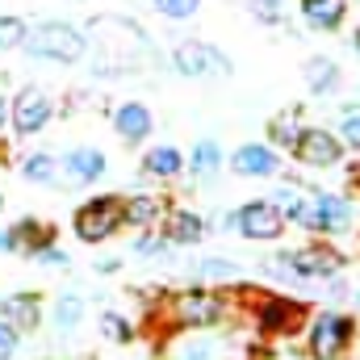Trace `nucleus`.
Wrapping results in <instances>:
<instances>
[{
  "mask_svg": "<svg viewBox=\"0 0 360 360\" xmlns=\"http://www.w3.org/2000/svg\"><path fill=\"white\" fill-rule=\"evenodd\" d=\"M21 51H30L34 59H46V63H80L89 55V38H84L80 25H72L63 17H51V21L30 25Z\"/></svg>",
  "mask_w": 360,
  "mask_h": 360,
  "instance_id": "f257e3e1",
  "label": "nucleus"
},
{
  "mask_svg": "<svg viewBox=\"0 0 360 360\" xmlns=\"http://www.w3.org/2000/svg\"><path fill=\"white\" fill-rule=\"evenodd\" d=\"M126 222V201L122 197H92L84 201L80 210H76V218H72V226H76V239H84V243H105V239H113V231Z\"/></svg>",
  "mask_w": 360,
  "mask_h": 360,
  "instance_id": "f03ea898",
  "label": "nucleus"
},
{
  "mask_svg": "<svg viewBox=\"0 0 360 360\" xmlns=\"http://www.w3.org/2000/svg\"><path fill=\"white\" fill-rule=\"evenodd\" d=\"M226 226H235L243 239H252V243H272V239H281V231H285V218H281V205L272 201V197H252V201H243L235 214H226Z\"/></svg>",
  "mask_w": 360,
  "mask_h": 360,
  "instance_id": "7ed1b4c3",
  "label": "nucleus"
},
{
  "mask_svg": "<svg viewBox=\"0 0 360 360\" xmlns=\"http://www.w3.org/2000/svg\"><path fill=\"white\" fill-rule=\"evenodd\" d=\"M172 68L188 80H218V76L235 72V63L214 42H197V38H184V42L172 46Z\"/></svg>",
  "mask_w": 360,
  "mask_h": 360,
  "instance_id": "20e7f679",
  "label": "nucleus"
},
{
  "mask_svg": "<svg viewBox=\"0 0 360 360\" xmlns=\"http://www.w3.org/2000/svg\"><path fill=\"white\" fill-rule=\"evenodd\" d=\"M352 335H356V323H352L348 314H340V310H323V314L314 319L306 344H310V356L314 360H340L344 352H348Z\"/></svg>",
  "mask_w": 360,
  "mask_h": 360,
  "instance_id": "39448f33",
  "label": "nucleus"
},
{
  "mask_svg": "<svg viewBox=\"0 0 360 360\" xmlns=\"http://www.w3.org/2000/svg\"><path fill=\"white\" fill-rule=\"evenodd\" d=\"M289 151H293V160L306 164V168H335L348 147H344V139L331 134L327 126H302V134L293 139Z\"/></svg>",
  "mask_w": 360,
  "mask_h": 360,
  "instance_id": "423d86ee",
  "label": "nucleus"
},
{
  "mask_svg": "<svg viewBox=\"0 0 360 360\" xmlns=\"http://www.w3.org/2000/svg\"><path fill=\"white\" fill-rule=\"evenodd\" d=\"M281 269H289V276L319 281V276H335V272H344V256H340L331 243H310V248L285 252V256H281Z\"/></svg>",
  "mask_w": 360,
  "mask_h": 360,
  "instance_id": "0eeeda50",
  "label": "nucleus"
},
{
  "mask_svg": "<svg viewBox=\"0 0 360 360\" xmlns=\"http://www.w3.org/2000/svg\"><path fill=\"white\" fill-rule=\"evenodd\" d=\"M172 319L180 327H214L226 319V297H218L210 289H188L172 302Z\"/></svg>",
  "mask_w": 360,
  "mask_h": 360,
  "instance_id": "6e6552de",
  "label": "nucleus"
},
{
  "mask_svg": "<svg viewBox=\"0 0 360 360\" xmlns=\"http://www.w3.org/2000/svg\"><path fill=\"white\" fill-rule=\"evenodd\" d=\"M51 113H55V101L42 89H21L8 101V117H13V130H17L21 139L38 134V130L51 122Z\"/></svg>",
  "mask_w": 360,
  "mask_h": 360,
  "instance_id": "1a4fd4ad",
  "label": "nucleus"
},
{
  "mask_svg": "<svg viewBox=\"0 0 360 360\" xmlns=\"http://www.w3.org/2000/svg\"><path fill=\"white\" fill-rule=\"evenodd\" d=\"M352 226V205L335 193H314L310 197V231L319 235H344Z\"/></svg>",
  "mask_w": 360,
  "mask_h": 360,
  "instance_id": "9d476101",
  "label": "nucleus"
},
{
  "mask_svg": "<svg viewBox=\"0 0 360 360\" xmlns=\"http://www.w3.org/2000/svg\"><path fill=\"white\" fill-rule=\"evenodd\" d=\"M302 319H306V306H302V302L269 297V293L256 302V323H260V331H264V335H285V331H293Z\"/></svg>",
  "mask_w": 360,
  "mask_h": 360,
  "instance_id": "9b49d317",
  "label": "nucleus"
},
{
  "mask_svg": "<svg viewBox=\"0 0 360 360\" xmlns=\"http://www.w3.org/2000/svg\"><path fill=\"white\" fill-rule=\"evenodd\" d=\"M231 168H235L239 176H248V180L276 176V172H281V151H276L272 143H243V147H235Z\"/></svg>",
  "mask_w": 360,
  "mask_h": 360,
  "instance_id": "f8f14e48",
  "label": "nucleus"
},
{
  "mask_svg": "<svg viewBox=\"0 0 360 360\" xmlns=\"http://www.w3.org/2000/svg\"><path fill=\"white\" fill-rule=\"evenodd\" d=\"M113 130H117V139L122 143H143V139H151V130H155V117H151V109L143 105V101H126V105H117L113 109Z\"/></svg>",
  "mask_w": 360,
  "mask_h": 360,
  "instance_id": "ddd939ff",
  "label": "nucleus"
},
{
  "mask_svg": "<svg viewBox=\"0 0 360 360\" xmlns=\"http://www.w3.org/2000/svg\"><path fill=\"white\" fill-rule=\"evenodd\" d=\"M348 0H297V13H302V21L310 25V30H319V34H335L344 21H348Z\"/></svg>",
  "mask_w": 360,
  "mask_h": 360,
  "instance_id": "4468645a",
  "label": "nucleus"
},
{
  "mask_svg": "<svg viewBox=\"0 0 360 360\" xmlns=\"http://www.w3.org/2000/svg\"><path fill=\"white\" fill-rule=\"evenodd\" d=\"M105 155L96 151V147H76V151H68L63 155V172L76 180V184H92V180L105 176Z\"/></svg>",
  "mask_w": 360,
  "mask_h": 360,
  "instance_id": "2eb2a0df",
  "label": "nucleus"
},
{
  "mask_svg": "<svg viewBox=\"0 0 360 360\" xmlns=\"http://www.w3.org/2000/svg\"><path fill=\"white\" fill-rule=\"evenodd\" d=\"M201 235H205V218L197 214V210H184L176 205L172 214H168V239L180 243V248H193V243H201Z\"/></svg>",
  "mask_w": 360,
  "mask_h": 360,
  "instance_id": "dca6fc26",
  "label": "nucleus"
},
{
  "mask_svg": "<svg viewBox=\"0 0 360 360\" xmlns=\"http://www.w3.org/2000/svg\"><path fill=\"white\" fill-rule=\"evenodd\" d=\"M180 172H184V155H180L172 143H164V147H151V151L143 155V176L176 180Z\"/></svg>",
  "mask_w": 360,
  "mask_h": 360,
  "instance_id": "f3484780",
  "label": "nucleus"
},
{
  "mask_svg": "<svg viewBox=\"0 0 360 360\" xmlns=\"http://www.w3.org/2000/svg\"><path fill=\"white\" fill-rule=\"evenodd\" d=\"M340 63L335 59H327V55H314V59H306V89L314 92V96H331V92L340 89Z\"/></svg>",
  "mask_w": 360,
  "mask_h": 360,
  "instance_id": "a211bd4d",
  "label": "nucleus"
},
{
  "mask_svg": "<svg viewBox=\"0 0 360 360\" xmlns=\"http://www.w3.org/2000/svg\"><path fill=\"white\" fill-rule=\"evenodd\" d=\"M302 134V105H285L281 113L269 117V143L281 151V147H293V139Z\"/></svg>",
  "mask_w": 360,
  "mask_h": 360,
  "instance_id": "6ab92c4d",
  "label": "nucleus"
},
{
  "mask_svg": "<svg viewBox=\"0 0 360 360\" xmlns=\"http://www.w3.org/2000/svg\"><path fill=\"white\" fill-rule=\"evenodd\" d=\"M0 319H4L8 327H17V331H25V327H38V297H34V293L4 297V302H0Z\"/></svg>",
  "mask_w": 360,
  "mask_h": 360,
  "instance_id": "aec40b11",
  "label": "nucleus"
},
{
  "mask_svg": "<svg viewBox=\"0 0 360 360\" xmlns=\"http://www.w3.org/2000/svg\"><path fill=\"white\" fill-rule=\"evenodd\" d=\"M160 218H164V201H160V197L143 193V197H130V201H126V222H130V226H143V231H147V226H155Z\"/></svg>",
  "mask_w": 360,
  "mask_h": 360,
  "instance_id": "412c9836",
  "label": "nucleus"
},
{
  "mask_svg": "<svg viewBox=\"0 0 360 360\" xmlns=\"http://www.w3.org/2000/svg\"><path fill=\"white\" fill-rule=\"evenodd\" d=\"M272 201L281 205V218H285V222L310 231V197H302V193H293V188H281Z\"/></svg>",
  "mask_w": 360,
  "mask_h": 360,
  "instance_id": "4be33fe9",
  "label": "nucleus"
},
{
  "mask_svg": "<svg viewBox=\"0 0 360 360\" xmlns=\"http://www.w3.org/2000/svg\"><path fill=\"white\" fill-rule=\"evenodd\" d=\"M188 168H193L197 176H214V172L222 168V147H218L214 139H201V143L193 147V155H188Z\"/></svg>",
  "mask_w": 360,
  "mask_h": 360,
  "instance_id": "5701e85b",
  "label": "nucleus"
},
{
  "mask_svg": "<svg viewBox=\"0 0 360 360\" xmlns=\"http://www.w3.org/2000/svg\"><path fill=\"white\" fill-rule=\"evenodd\" d=\"M25 34H30V25H25V17H0V51H17L21 42H25Z\"/></svg>",
  "mask_w": 360,
  "mask_h": 360,
  "instance_id": "b1692460",
  "label": "nucleus"
},
{
  "mask_svg": "<svg viewBox=\"0 0 360 360\" xmlns=\"http://www.w3.org/2000/svg\"><path fill=\"white\" fill-rule=\"evenodd\" d=\"M21 172H25V180H34V184H55L59 164H55L51 155H30V160L21 164Z\"/></svg>",
  "mask_w": 360,
  "mask_h": 360,
  "instance_id": "393cba45",
  "label": "nucleus"
},
{
  "mask_svg": "<svg viewBox=\"0 0 360 360\" xmlns=\"http://www.w3.org/2000/svg\"><path fill=\"white\" fill-rule=\"evenodd\" d=\"M197 276H201V281H235V276H239V264H235V260H218V256H210V260L197 264Z\"/></svg>",
  "mask_w": 360,
  "mask_h": 360,
  "instance_id": "a878e982",
  "label": "nucleus"
},
{
  "mask_svg": "<svg viewBox=\"0 0 360 360\" xmlns=\"http://www.w3.org/2000/svg\"><path fill=\"white\" fill-rule=\"evenodd\" d=\"M151 4H155V13L168 17V21H188V17H197V8H201V0H151Z\"/></svg>",
  "mask_w": 360,
  "mask_h": 360,
  "instance_id": "bb28decb",
  "label": "nucleus"
},
{
  "mask_svg": "<svg viewBox=\"0 0 360 360\" xmlns=\"http://www.w3.org/2000/svg\"><path fill=\"white\" fill-rule=\"evenodd\" d=\"M248 13L264 25H281L285 21V0H248Z\"/></svg>",
  "mask_w": 360,
  "mask_h": 360,
  "instance_id": "cd10ccee",
  "label": "nucleus"
},
{
  "mask_svg": "<svg viewBox=\"0 0 360 360\" xmlns=\"http://www.w3.org/2000/svg\"><path fill=\"white\" fill-rule=\"evenodd\" d=\"M340 139H344V147H352V151H360V109H344V122H340V130H335Z\"/></svg>",
  "mask_w": 360,
  "mask_h": 360,
  "instance_id": "c85d7f7f",
  "label": "nucleus"
},
{
  "mask_svg": "<svg viewBox=\"0 0 360 360\" xmlns=\"http://www.w3.org/2000/svg\"><path fill=\"white\" fill-rule=\"evenodd\" d=\"M172 356L176 360H210L214 356V344L210 340H184V344L172 348Z\"/></svg>",
  "mask_w": 360,
  "mask_h": 360,
  "instance_id": "c756f323",
  "label": "nucleus"
},
{
  "mask_svg": "<svg viewBox=\"0 0 360 360\" xmlns=\"http://www.w3.org/2000/svg\"><path fill=\"white\" fill-rule=\"evenodd\" d=\"M101 331H105L113 344H130V323H126L122 314H113V310H109V314H101Z\"/></svg>",
  "mask_w": 360,
  "mask_h": 360,
  "instance_id": "7c9ffc66",
  "label": "nucleus"
},
{
  "mask_svg": "<svg viewBox=\"0 0 360 360\" xmlns=\"http://www.w3.org/2000/svg\"><path fill=\"white\" fill-rule=\"evenodd\" d=\"M80 314H84L80 297H59V306H55V323H59V327H76Z\"/></svg>",
  "mask_w": 360,
  "mask_h": 360,
  "instance_id": "2f4dec72",
  "label": "nucleus"
},
{
  "mask_svg": "<svg viewBox=\"0 0 360 360\" xmlns=\"http://www.w3.org/2000/svg\"><path fill=\"white\" fill-rule=\"evenodd\" d=\"M164 243H168L164 235H155V231H143V235L134 239V252H139V256H160V252H164Z\"/></svg>",
  "mask_w": 360,
  "mask_h": 360,
  "instance_id": "473e14b6",
  "label": "nucleus"
},
{
  "mask_svg": "<svg viewBox=\"0 0 360 360\" xmlns=\"http://www.w3.org/2000/svg\"><path fill=\"white\" fill-rule=\"evenodd\" d=\"M13 352H17V327H8L0 319V360H8Z\"/></svg>",
  "mask_w": 360,
  "mask_h": 360,
  "instance_id": "72a5a7b5",
  "label": "nucleus"
},
{
  "mask_svg": "<svg viewBox=\"0 0 360 360\" xmlns=\"http://www.w3.org/2000/svg\"><path fill=\"white\" fill-rule=\"evenodd\" d=\"M34 260H42V264H55V269H68V252H59V248H42V252H34Z\"/></svg>",
  "mask_w": 360,
  "mask_h": 360,
  "instance_id": "f704fd0d",
  "label": "nucleus"
},
{
  "mask_svg": "<svg viewBox=\"0 0 360 360\" xmlns=\"http://www.w3.org/2000/svg\"><path fill=\"white\" fill-rule=\"evenodd\" d=\"M4 122H8V101L0 96V130H4Z\"/></svg>",
  "mask_w": 360,
  "mask_h": 360,
  "instance_id": "c9c22d12",
  "label": "nucleus"
},
{
  "mask_svg": "<svg viewBox=\"0 0 360 360\" xmlns=\"http://www.w3.org/2000/svg\"><path fill=\"white\" fill-rule=\"evenodd\" d=\"M352 51H356V55H360V30H356V34H352Z\"/></svg>",
  "mask_w": 360,
  "mask_h": 360,
  "instance_id": "e433bc0d",
  "label": "nucleus"
},
{
  "mask_svg": "<svg viewBox=\"0 0 360 360\" xmlns=\"http://www.w3.org/2000/svg\"><path fill=\"white\" fill-rule=\"evenodd\" d=\"M0 210H4V201H0Z\"/></svg>",
  "mask_w": 360,
  "mask_h": 360,
  "instance_id": "4c0bfd02",
  "label": "nucleus"
}]
</instances>
